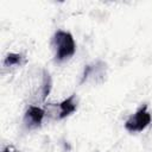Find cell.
I'll use <instances>...</instances> for the list:
<instances>
[{
	"label": "cell",
	"instance_id": "3",
	"mask_svg": "<svg viewBox=\"0 0 152 152\" xmlns=\"http://www.w3.org/2000/svg\"><path fill=\"white\" fill-rule=\"evenodd\" d=\"M44 110L40 107L37 106H30L24 115V122L30 128H36L42 125V121L44 119Z\"/></svg>",
	"mask_w": 152,
	"mask_h": 152
},
{
	"label": "cell",
	"instance_id": "2",
	"mask_svg": "<svg viewBox=\"0 0 152 152\" xmlns=\"http://www.w3.org/2000/svg\"><path fill=\"white\" fill-rule=\"evenodd\" d=\"M151 120L152 118L147 112V104H144L125 122V128L131 133L141 132L150 125Z\"/></svg>",
	"mask_w": 152,
	"mask_h": 152
},
{
	"label": "cell",
	"instance_id": "6",
	"mask_svg": "<svg viewBox=\"0 0 152 152\" xmlns=\"http://www.w3.org/2000/svg\"><path fill=\"white\" fill-rule=\"evenodd\" d=\"M24 62V56L21 53H14L11 52L5 57L4 65L5 66H13V65H20Z\"/></svg>",
	"mask_w": 152,
	"mask_h": 152
},
{
	"label": "cell",
	"instance_id": "4",
	"mask_svg": "<svg viewBox=\"0 0 152 152\" xmlns=\"http://www.w3.org/2000/svg\"><path fill=\"white\" fill-rule=\"evenodd\" d=\"M59 115H58V119H64L66 116H69L70 114H72L76 108H77V104L75 102V94L70 95L68 99L63 100L59 104Z\"/></svg>",
	"mask_w": 152,
	"mask_h": 152
},
{
	"label": "cell",
	"instance_id": "7",
	"mask_svg": "<svg viewBox=\"0 0 152 152\" xmlns=\"http://www.w3.org/2000/svg\"><path fill=\"white\" fill-rule=\"evenodd\" d=\"M2 152H15L14 150H13V147H11V146H7Z\"/></svg>",
	"mask_w": 152,
	"mask_h": 152
},
{
	"label": "cell",
	"instance_id": "1",
	"mask_svg": "<svg viewBox=\"0 0 152 152\" xmlns=\"http://www.w3.org/2000/svg\"><path fill=\"white\" fill-rule=\"evenodd\" d=\"M52 45L56 50L55 53V61L56 62H63L65 59H69L74 56L76 51V44L71 36V33L66 31L58 30L55 32L52 37Z\"/></svg>",
	"mask_w": 152,
	"mask_h": 152
},
{
	"label": "cell",
	"instance_id": "5",
	"mask_svg": "<svg viewBox=\"0 0 152 152\" xmlns=\"http://www.w3.org/2000/svg\"><path fill=\"white\" fill-rule=\"evenodd\" d=\"M51 88H52L51 76H50V74L46 70H44L43 71V87H42V99L43 100H45L46 96L50 94Z\"/></svg>",
	"mask_w": 152,
	"mask_h": 152
}]
</instances>
